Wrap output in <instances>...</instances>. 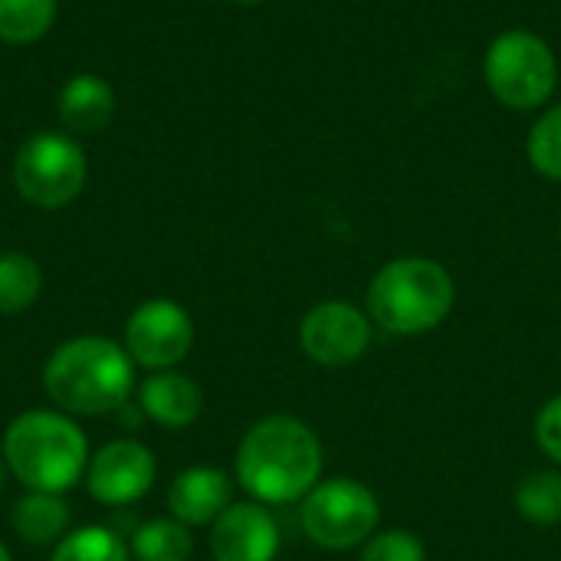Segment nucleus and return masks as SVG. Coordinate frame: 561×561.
Masks as SVG:
<instances>
[{
    "label": "nucleus",
    "instance_id": "obj_1",
    "mask_svg": "<svg viewBox=\"0 0 561 561\" xmlns=\"http://www.w3.org/2000/svg\"><path fill=\"white\" fill-rule=\"evenodd\" d=\"M316 431L289 414L256 421L237 447V483L263 506L302 503L322 480Z\"/></svg>",
    "mask_w": 561,
    "mask_h": 561
},
{
    "label": "nucleus",
    "instance_id": "obj_2",
    "mask_svg": "<svg viewBox=\"0 0 561 561\" xmlns=\"http://www.w3.org/2000/svg\"><path fill=\"white\" fill-rule=\"evenodd\" d=\"M43 388L62 414L99 417L128 404L135 362L125 345L102 335L62 342L43 365Z\"/></svg>",
    "mask_w": 561,
    "mask_h": 561
},
{
    "label": "nucleus",
    "instance_id": "obj_3",
    "mask_svg": "<svg viewBox=\"0 0 561 561\" xmlns=\"http://www.w3.org/2000/svg\"><path fill=\"white\" fill-rule=\"evenodd\" d=\"M457 306L450 270L431 256H398L385 263L365 293V312L388 335H424L447 322Z\"/></svg>",
    "mask_w": 561,
    "mask_h": 561
},
{
    "label": "nucleus",
    "instance_id": "obj_4",
    "mask_svg": "<svg viewBox=\"0 0 561 561\" xmlns=\"http://www.w3.org/2000/svg\"><path fill=\"white\" fill-rule=\"evenodd\" d=\"M0 457L26 490L62 496L89 467V440L69 414L26 411L7 427Z\"/></svg>",
    "mask_w": 561,
    "mask_h": 561
},
{
    "label": "nucleus",
    "instance_id": "obj_5",
    "mask_svg": "<svg viewBox=\"0 0 561 561\" xmlns=\"http://www.w3.org/2000/svg\"><path fill=\"white\" fill-rule=\"evenodd\" d=\"M483 82L500 105L513 112H536L559 85L556 49L533 30H506L486 46Z\"/></svg>",
    "mask_w": 561,
    "mask_h": 561
},
{
    "label": "nucleus",
    "instance_id": "obj_6",
    "mask_svg": "<svg viewBox=\"0 0 561 561\" xmlns=\"http://www.w3.org/2000/svg\"><path fill=\"white\" fill-rule=\"evenodd\" d=\"M299 523L312 546L329 552H348L365 546L381 526L378 496L352 477L319 480L299 503Z\"/></svg>",
    "mask_w": 561,
    "mask_h": 561
},
{
    "label": "nucleus",
    "instance_id": "obj_7",
    "mask_svg": "<svg viewBox=\"0 0 561 561\" xmlns=\"http://www.w3.org/2000/svg\"><path fill=\"white\" fill-rule=\"evenodd\" d=\"M85 174L89 164L79 141L62 131L30 135L13 158V187L39 210H59L72 204L85 187Z\"/></svg>",
    "mask_w": 561,
    "mask_h": 561
},
{
    "label": "nucleus",
    "instance_id": "obj_8",
    "mask_svg": "<svg viewBox=\"0 0 561 561\" xmlns=\"http://www.w3.org/2000/svg\"><path fill=\"white\" fill-rule=\"evenodd\" d=\"M375 335V322L365 309L345 299H325L312 306L299 325V345L309 362L322 368H345L355 365Z\"/></svg>",
    "mask_w": 561,
    "mask_h": 561
},
{
    "label": "nucleus",
    "instance_id": "obj_9",
    "mask_svg": "<svg viewBox=\"0 0 561 561\" xmlns=\"http://www.w3.org/2000/svg\"><path fill=\"white\" fill-rule=\"evenodd\" d=\"M194 322L174 299H148L125 322V352L148 371H168L187 358Z\"/></svg>",
    "mask_w": 561,
    "mask_h": 561
},
{
    "label": "nucleus",
    "instance_id": "obj_10",
    "mask_svg": "<svg viewBox=\"0 0 561 561\" xmlns=\"http://www.w3.org/2000/svg\"><path fill=\"white\" fill-rule=\"evenodd\" d=\"M158 463L141 440H112L89 457L85 486L102 506H131L154 486Z\"/></svg>",
    "mask_w": 561,
    "mask_h": 561
},
{
    "label": "nucleus",
    "instance_id": "obj_11",
    "mask_svg": "<svg viewBox=\"0 0 561 561\" xmlns=\"http://www.w3.org/2000/svg\"><path fill=\"white\" fill-rule=\"evenodd\" d=\"M283 546L279 523L263 503H230L210 526L214 561H276Z\"/></svg>",
    "mask_w": 561,
    "mask_h": 561
},
{
    "label": "nucleus",
    "instance_id": "obj_12",
    "mask_svg": "<svg viewBox=\"0 0 561 561\" xmlns=\"http://www.w3.org/2000/svg\"><path fill=\"white\" fill-rule=\"evenodd\" d=\"M233 503V480L220 467H187L174 477L168 490V510L178 523L214 526L220 513Z\"/></svg>",
    "mask_w": 561,
    "mask_h": 561
},
{
    "label": "nucleus",
    "instance_id": "obj_13",
    "mask_svg": "<svg viewBox=\"0 0 561 561\" xmlns=\"http://www.w3.org/2000/svg\"><path fill=\"white\" fill-rule=\"evenodd\" d=\"M138 408L148 421H154L164 431H184L191 427L204 411V391L194 378L168 368L151 371L138 391Z\"/></svg>",
    "mask_w": 561,
    "mask_h": 561
},
{
    "label": "nucleus",
    "instance_id": "obj_14",
    "mask_svg": "<svg viewBox=\"0 0 561 561\" xmlns=\"http://www.w3.org/2000/svg\"><path fill=\"white\" fill-rule=\"evenodd\" d=\"M115 112V92L105 79L92 72L72 76L59 89V122L72 135H95L112 122Z\"/></svg>",
    "mask_w": 561,
    "mask_h": 561
},
{
    "label": "nucleus",
    "instance_id": "obj_15",
    "mask_svg": "<svg viewBox=\"0 0 561 561\" xmlns=\"http://www.w3.org/2000/svg\"><path fill=\"white\" fill-rule=\"evenodd\" d=\"M13 533L30 546H56L69 533V506L56 493H26L13 506Z\"/></svg>",
    "mask_w": 561,
    "mask_h": 561
},
{
    "label": "nucleus",
    "instance_id": "obj_16",
    "mask_svg": "<svg viewBox=\"0 0 561 561\" xmlns=\"http://www.w3.org/2000/svg\"><path fill=\"white\" fill-rule=\"evenodd\" d=\"M131 559L135 561H191L194 536L184 523L171 519H148L131 533Z\"/></svg>",
    "mask_w": 561,
    "mask_h": 561
},
{
    "label": "nucleus",
    "instance_id": "obj_17",
    "mask_svg": "<svg viewBox=\"0 0 561 561\" xmlns=\"http://www.w3.org/2000/svg\"><path fill=\"white\" fill-rule=\"evenodd\" d=\"M43 293V270L26 253L0 256V316H16L30 309Z\"/></svg>",
    "mask_w": 561,
    "mask_h": 561
},
{
    "label": "nucleus",
    "instance_id": "obj_18",
    "mask_svg": "<svg viewBox=\"0 0 561 561\" xmlns=\"http://www.w3.org/2000/svg\"><path fill=\"white\" fill-rule=\"evenodd\" d=\"M56 0H0V43L26 46L49 33Z\"/></svg>",
    "mask_w": 561,
    "mask_h": 561
},
{
    "label": "nucleus",
    "instance_id": "obj_19",
    "mask_svg": "<svg viewBox=\"0 0 561 561\" xmlns=\"http://www.w3.org/2000/svg\"><path fill=\"white\" fill-rule=\"evenodd\" d=\"M516 510L533 526H559L561 523V473L536 470L526 473L516 486Z\"/></svg>",
    "mask_w": 561,
    "mask_h": 561
},
{
    "label": "nucleus",
    "instance_id": "obj_20",
    "mask_svg": "<svg viewBox=\"0 0 561 561\" xmlns=\"http://www.w3.org/2000/svg\"><path fill=\"white\" fill-rule=\"evenodd\" d=\"M49 561H131V549L105 526H82L56 542Z\"/></svg>",
    "mask_w": 561,
    "mask_h": 561
},
{
    "label": "nucleus",
    "instance_id": "obj_21",
    "mask_svg": "<svg viewBox=\"0 0 561 561\" xmlns=\"http://www.w3.org/2000/svg\"><path fill=\"white\" fill-rule=\"evenodd\" d=\"M526 158L536 168V174L561 184V102L546 108L533 122L526 135Z\"/></svg>",
    "mask_w": 561,
    "mask_h": 561
},
{
    "label": "nucleus",
    "instance_id": "obj_22",
    "mask_svg": "<svg viewBox=\"0 0 561 561\" xmlns=\"http://www.w3.org/2000/svg\"><path fill=\"white\" fill-rule=\"evenodd\" d=\"M362 561H427V546L408 529H388L362 546Z\"/></svg>",
    "mask_w": 561,
    "mask_h": 561
},
{
    "label": "nucleus",
    "instance_id": "obj_23",
    "mask_svg": "<svg viewBox=\"0 0 561 561\" xmlns=\"http://www.w3.org/2000/svg\"><path fill=\"white\" fill-rule=\"evenodd\" d=\"M536 444L549 460L561 463V394L542 404L536 417Z\"/></svg>",
    "mask_w": 561,
    "mask_h": 561
},
{
    "label": "nucleus",
    "instance_id": "obj_24",
    "mask_svg": "<svg viewBox=\"0 0 561 561\" xmlns=\"http://www.w3.org/2000/svg\"><path fill=\"white\" fill-rule=\"evenodd\" d=\"M0 561H13V556H10V549H7L3 542H0Z\"/></svg>",
    "mask_w": 561,
    "mask_h": 561
},
{
    "label": "nucleus",
    "instance_id": "obj_25",
    "mask_svg": "<svg viewBox=\"0 0 561 561\" xmlns=\"http://www.w3.org/2000/svg\"><path fill=\"white\" fill-rule=\"evenodd\" d=\"M3 480H7V470H3V460H0V493H3Z\"/></svg>",
    "mask_w": 561,
    "mask_h": 561
},
{
    "label": "nucleus",
    "instance_id": "obj_26",
    "mask_svg": "<svg viewBox=\"0 0 561 561\" xmlns=\"http://www.w3.org/2000/svg\"><path fill=\"white\" fill-rule=\"evenodd\" d=\"M230 3H243V7H253V3H263V0H230Z\"/></svg>",
    "mask_w": 561,
    "mask_h": 561
},
{
    "label": "nucleus",
    "instance_id": "obj_27",
    "mask_svg": "<svg viewBox=\"0 0 561 561\" xmlns=\"http://www.w3.org/2000/svg\"><path fill=\"white\" fill-rule=\"evenodd\" d=\"M559 240H561V227H559Z\"/></svg>",
    "mask_w": 561,
    "mask_h": 561
}]
</instances>
